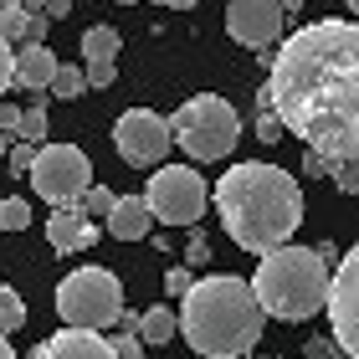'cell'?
Masks as SVG:
<instances>
[{"instance_id":"14","label":"cell","mask_w":359,"mask_h":359,"mask_svg":"<svg viewBox=\"0 0 359 359\" xmlns=\"http://www.w3.org/2000/svg\"><path fill=\"white\" fill-rule=\"evenodd\" d=\"M57 67H62V62L52 57L46 41H21V46H15V88H21V93H52Z\"/></svg>"},{"instance_id":"31","label":"cell","mask_w":359,"mask_h":359,"mask_svg":"<svg viewBox=\"0 0 359 359\" xmlns=\"http://www.w3.org/2000/svg\"><path fill=\"white\" fill-rule=\"evenodd\" d=\"M334 185L344 190V195H359V165H344V170H334Z\"/></svg>"},{"instance_id":"15","label":"cell","mask_w":359,"mask_h":359,"mask_svg":"<svg viewBox=\"0 0 359 359\" xmlns=\"http://www.w3.org/2000/svg\"><path fill=\"white\" fill-rule=\"evenodd\" d=\"M113 241H144L154 231V210L144 195H118V205H113V216L103 221Z\"/></svg>"},{"instance_id":"24","label":"cell","mask_w":359,"mask_h":359,"mask_svg":"<svg viewBox=\"0 0 359 359\" xmlns=\"http://www.w3.org/2000/svg\"><path fill=\"white\" fill-rule=\"evenodd\" d=\"M36 159H41V144H26V139H15V149H11V175H31L36 170Z\"/></svg>"},{"instance_id":"30","label":"cell","mask_w":359,"mask_h":359,"mask_svg":"<svg viewBox=\"0 0 359 359\" xmlns=\"http://www.w3.org/2000/svg\"><path fill=\"white\" fill-rule=\"evenodd\" d=\"M277 134H283V118H277L272 108H262V118H257V139H262V144H277Z\"/></svg>"},{"instance_id":"12","label":"cell","mask_w":359,"mask_h":359,"mask_svg":"<svg viewBox=\"0 0 359 359\" xmlns=\"http://www.w3.org/2000/svg\"><path fill=\"white\" fill-rule=\"evenodd\" d=\"M31 359H118V349H113V339L93 334V329H62L52 339H41L36 349H31Z\"/></svg>"},{"instance_id":"33","label":"cell","mask_w":359,"mask_h":359,"mask_svg":"<svg viewBox=\"0 0 359 359\" xmlns=\"http://www.w3.org/2000/svg\"><path fill=\"white\" fill-rule=\"evenodd\" d=\"M21 113H26V108H15V103H0V134H15V128H21Z\"/></svg>"},{"instance_id":"39","label":"cell","mask_w":359,"mask_h":359,"mask_svg":"<svg viewBox=\"0 0 359 359\" xmlns=\"http://www.w3.org/2000/svg\"><path fill=\"white\" fill-rule=\"evenodd\" d=\"M344 6H349V11H354V15H359V0H344Z\"/></svg>"},{"instance_id":"25","label":"cell","mask_w":359,"mask_h":359,"mask_svg":"<svg viewBox=\"0 0 359 359\" xmlns=\"http://www.w3.org/2000/svg\"><path fill=\"white\" fill-rule=\"evenodd\" d=\"M113 349H118V359H144V334L123 323V334L113 339Z\"/></svg>"},{"instance_id":"41","label":"cell","mask_w":359,"mask_h":359,"mask_svg":"<svg viewBox=\"0 0 359 359\" xmlns=\"http://www.w3.org/2000/svg\"><path fill=\"white\" fill-rule=\"evenodd\" d=\"M292 6H303V0H287V11H292Z\"/></svg>"},{"instance_id":"1","label":"cell","mask_w":359,"mask_h":359,"mask_svg":"<svg viewBox=\"0 0 359 359\" xmlns=\"http://www.w3.org/2000/svg\"><path fill=\"white\" fill-rule=\"evenodd\" d=\"M262 108L334 170L359 165V21H313L277 46Z\"/></svg>"},{"instance_id":"16","label":"cell","mask_w":359,"mask_h":359,"mask_svg":"<svg viewBox=\"0 0 359 359\" xmlns=\"http://www.w3.org/2000/svg\"><path fill=\"white\" fill-rule=\"evenodd\" d=\"M139 334H144V344H170V339L180 334V313L165 308V303H154L149 313L139 318Z\"/></svg>"},{"instance_id":"4","label":"cell","mask_w":359,"mask_h":359,"mask_svg":"<svg viewBox=\"0 0 359 359\" xmlns=\"http://www.w3.org/2000/svg\"><path fill=\"white\" fill-rule=\"evenodd\" d=\"M257 303L267 308V318L277 323H303L313 313H329V292H334V272L329 257L313 247H277L257 262Z\"/></svg>"},{"instance_id":"10","label":"cell","mask_w":359,"mask_h":359,"mask_svg":"<svg viewBox=\"0 0 359 359\" xmlns=\"http://www.w3.org/2000/svg\"><path fill=\"white\" fill-rule=\"evenodd\" d=\"M329 323H334V344H339V354L359 359V241L344 252V262H339V272H334Z\"/></svg>"},{"instance_id":"9","label":"cell","mask_w":359,"mask_h":359,"mask_svg":"<svg viewBox=\"0 0 359 359\" xmlns=\"http://www.w3.org/2000/svg\"><path fill=\"white\" fill-rule=\"evenodd\" d=\"M170 144H175V128H170V118H159L154 108H128L123 118L113 123V149L134 170H159L165 154H170Z\"/></svg>"},{"instance_id":"32","label":"cell","mask_w":359,"mask_h":359,"mask_svg":"<svg viewBox=\"0 0 359 359\" xmlns=\"http://www.w3.org/2000/svg\"><path fill=\"white\" fill-rule=\"evenodd\" d=\"M329 354H339L334 339H308V344H303V359H329Z\"/></svg>"},{"instance_id":"8","label":"cell","mask_w":359,"mask_h":359,"mask_svg":"<svg viewBox=\"0 0 359 359\" xmlns=\"http://www.w3.org/2000/svg\"><path fill=\"white\" fill-rule=\"evenodd\" d=\"M31 190L46 205H77L93 190V165L77 144H41V159L31 170Z\"/></svg>"},{"instance_id":"2","label":"cell","mask_w":359,"mask_h":359,"mask_svg":"<svg viewBox=\"0 0 359 359\" xmlns=\"http://www.w3.org/2000/svg\"><path fill=\"white\" fill-rule=\"evenodd\" d=\"M210 201H216V216L226 226V236L252 257H267L277 247H287L292 231L303 226L298 180L287 170H277V165H262V159L231 165L216 180Z\"/></svg>"},{"instance_id":"5","label":"cell","mask_w":359,"mask_h":359,"mask_svg":"<svg viewBox=\"0 0 359 359\" xmlns=\"http://www.w3.org/2000/svg\"><path fill=\"white\" fill-rule=\"evenodd\" d=\"M170 128H175V144L190 154V165H216V159H226L236 149V139H241L236 108L226 103V97H216V93L185 97V103L175 108Z\"/></svg>"},{"instance_id":"13","label":"cell","mask_w":359,"mask_h":359,"mask_svg":"<svg viewBox=\"0 0 359 359\" xmlns=\"http://www.w3.org/2000/svg\"><path fill=\"white\" fill-rule=\"evenodd\" d=\"M46 241H52V252H62V257L88 252L97 241V221L83 205H52V216H46Z\"/></svg>"},{"instance_id":"18","label":"cell","mask_w":359,"mask_h":359,"mask_svg":"<svg viewBox=\"0 0 359 359\" xmlns=\"http://www.w3.org/2000/svg\"><path fill=\"white\" fill-rule=\"evenodd\" d=\"M93 83H88V67H72V62H62V67H57V77H52V97H67V103H72V97H83Z\"/></svg>"},{"instance_id":"26","label":"cell","mask_w":359,"mask_h":359,"mask_svg":"<svg viewBox=\"0 0 359 359\" xmlns=\"http://www.w3.org/2000/svg\"><path fill=\"white\" fill-rule=\"evenodd\" d=\"M15 83V46L0 36V103H6V88Z\"/></svg>"},{"instance_id":"20","label":"cell","mask_w":359,"mask_h":359,"mask_svg":"<svg viewBox=\"0 0 359 359\" xmlns=\"http://www.w3.org/2000/svg\"><path fill=\"white\" fill-rule=\"evenodd\" d=\"M15 329H26V303L15 298V287H6L0 283V334H15Z\"/></svg>"},{"instance_id":"40","label":"cell","mask_w":359,"mask_h":359,"mask_svg":"<svg viewBox=\"0 0 359 359\" xmlns=\"http://www.w3.org/2000/svg\"><path fill=\"white\" fill-rule=\"evenodd\" d=\"M6 6H15V0H0V11H6Z\"/></svg>"},{"instance_id":"38","label":"cell","mask_w":359,"mask_h":359,"mask_svg":"<svg viewBox=\"0 0 359 359\" xmlns=\"http://www.w3.org/2000/svg\"><path fill=\"white\" fill-rule=\"evenodd\" d=\"M0 359H15V349L6 344V334H0Z\"/></svg>"},{"instance_id":"23","label":"cell","mask_w":359,"mask_h":359,"mask_svg":"<svg viewBox=\"0 0 359 359\" xmlns=\"http://www.w3.org/2000/svg\"><path fill=\"white\" fill-rule=\"evenodd\" d=\"M15 139L41 144V139H46V108H36V103H31V108L21 113V128H15Z\"/></svg>"},{"instance_id":"27","label":"cell","mask_w":359,"mask_h":359,"mask_svg":"<svg viewBox=\"0 0 359 359\" xmlns=\"http://www.w3.org/2000/svg\"><path fill=\"white\" fill-rule=\"evenodd\" d=\"M185 262H190V267H205V262H210V241H205V231H195V236L185 241Z\"/></svg>"},{"instance_id":"21","label":"cell","mask_w":359,"mask_h":359,"mask_svg":"<svg viewBox=\"0 0 359 359\" xmlns=\"http://www.w3.org/2000/svg\"><path fill=\"white\" fill-rule=\"evenodd\" d=\"M26 226H31V205L21 195H6L0 201V231H26Z\"/></svg>"},{"instance_id":"35","label":"cell","mask_w":359,"mask_h":359,"mask_svg":"<svg viewBox=\"0 0 359 359\" xmlns=\"http://www.w3.org/2000/svg\"><path fill=\"white\" fill-rule=\"evenodd\" d=\"M11 149H15V134H0V159H11Z\"/></svg>"},{"instance_id":"29","label":"cell","mask_w":359,"mask_h":359,"mask_svg":"<svg viewBox=\"0 0 359 359\" xmlns=\"http://www.w3.org/2000/svg\"><path fill=\"white\" fill-rule=\"evenodd\" d=\"M113 77H118V62H88V83L93 88H113Z\"/></svg>"},{"instance_id":"6","label":"cell","mask_w":359,"mask_h":359,"mask_svg":"<svg viewBox=\"0 0 359 359\" xmlns=\"http://www.w3.org/2000/svg\"><path fill=\"white\" fill-rule=\"evenodd\" d=\"M57 313L67 329H108L123 318V283L108 267H77L57 283Z\"/></svg>"},{"instance_id":"19","label":"cell","mask_w":359,"mask_h":359,"mask_svg":"<svg viewBox=\"0 0 359 359\" xmlns=\"http://www.w3.org/2000/svg\"><path fill=\"white\" fill-rule=\"evenodd\" d=\"M31 15H36V11H26L21 0H15V6H6V11H0V36H6L11 46L26 41V36H31Z\"/></svg>"},{"instance_id":"11","label":"cell","mask_w":359,"mask_h":359,"mask_svg":"<svg viewBox=\"0 0 359 359\" xmlns=\"http://www.w3.org/2000/svg\"><path fill=\"white\" fill-rule=\"evenodd\" d=\"M287 26V0H231L226 6V31L241 46H272Z\"/></svg>"},{"instance_id":"17","label":"cell","mask_w":359,"mask_h":359,"mask_svg":"<svg viewBox=\"0 0 359 359\" xmlns=\"http://www.w3.org/2000/svg\"><path fill=\"white\" fill-rule=\"evenodd\" d=\"M118 52H123V36L113 26H88L83 31V57L88 62H118Z\"/></svg>"},{"instance_id":"34","label":"cell","mask_w":359,"mask_h":359,"mask_svg":"<svg viewBox=\"0 0 359 359\" xmlns=\"http://www.w3.org/2000/svg\"><path fill=\"white\" fill-rule=\"evenodd\" d=\"M67 11H72V0H52V6H46L41 15H52V21H57V15H67Z\"/></svg>"},{"instance_id":"22","label":"cell","mask_w":359,"mask_h":359,"mask_svg":"<svg viewBox=\"0 0 359 359\" xmlns=\"http://www.w3.org/2000/svg\"><path fill=\"white\" fill-rule=\"evenodd\" d=\"M77 205H83L93 221H108V216H113V205H118V195H113L108 185H93V190H88V195H83Z\"/></svg>"},{"instance_id":"3","label":"cell","mask_w":359,"mask_h":359,"mask_svg":"<svg viewBox=\"0 0 359 359\" xmlns=\"http://www.w3.org/2000/svg\"><path fill=\"white\" fill-rule=\"evenodd\" d=\"M267 308L257 303V287L241 277H201L180 298V334L185 344L205 359H241L262 344Z\"/></svg>"},{"instance_id":"28","label":"cell","mask_w":359,"mask_h":359,"mask_svg":"<svg viewBox=\"0 0 359 359\" xmlns=\"http://www.w3.org/2000/svg\"><path fill=\"white\" fill-rule=\"evenodd\" d=\"M190 287H195V277H190V267H170V277H165V292H170V298H185Z\"/></svg>"},{"instance_id":"36","label":"cell","mask_w":359,"mask_h":359,"mask_svg":"<svg viewBox=\"0 0 359 359\" xmlns=\"http://www.w3.org/2000/svg\"><path fill=\"white\" fill-rule=\"evenodd\" d=\"M159 6H170V11H190L195 0H159Z\"/></svg>"},{"instance_id":"37","label":"cell","mask_w":359,"mask_h":359,"mask_svg":"<svg viewBox=\"0 0 359 359\" xmlns=\"http://www.w3.org/2000/svg\"><path fill=\"white\" fill-rule=\"evenodd\" d=\"M21 6H26V11H46L52 0H21Z\"/></svg>"},{"instance_id":"7","label":"cell","mask_w":359,"mask_h":359,"mask_svg":"<svg viewBox=\"0 0 359 359\" xmlns=\"http://www.w3.org/2000/svg\"><path fill=\"white\" fill-rule=\"evenodd\" d=\"M144 201H149V210L159 221L195 226L205 216V205H210V190H205V180H201L195 165H159L154 180L144 185Z\"/></svg>"}]
</instances>
